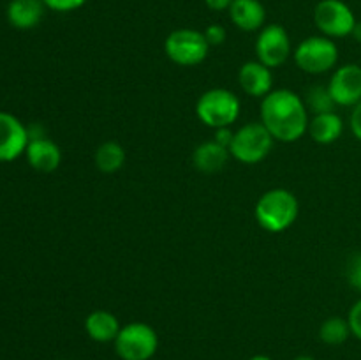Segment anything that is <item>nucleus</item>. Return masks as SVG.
Wrapping results in <instances>:
<instances>
[{
  "mask_svg": "<svg viewBox=\"0 0 361 360\" xmlns=\"http://www.w3.org/2000/svg\"><path fill=\"white\" fill-rule=\"evenodd\" d=\"M233 136H235V133H233L229 127H219V129H215L214 140L217 141L219 145H222V147L229 148V145H231L233 141Z\"/></svg>",
  "mask_w": 361,
  "mask_h": 360,
  "instance_id": "nucleus-27",
  "label": "nucleus"
},
{
  "mask_svg": "<svg viewBox=\"0 0 361 360\" xmlns=\"http://www.w3.org/2000/svg\"><path fill=\"white\" fill-rule=\"evenodd\" d=\"M46 9H51L55 13H71L87 4V0H42Z\"/></svg>",
  "mask_w": 361,
  "mask_h": 360,
  "instance_id": "nucleus-23",
  "label": "nucleus"
},
{
  "mask_svg": "<svg viewBox=\"0 0 361 360\" xmlns=\"http://www.w3.org/2000/svg\"><path fill=\"white\" fill-rule=\"evenodd\" d=\"M307 108H310V112L314 115H319V113H328L335 109V101L331 97L328 87H323V85H316V87L309 88L307 92Z\"/></svg>",
  "mask_w": 361,
  "mask_h": 360,
  "instance_id": "nucleus-21",
  "label": "nucleus"
},
{
  "mask_svg": "<svg viewBox=\"0 0 361 360\" xmlns=\"http://www.w3.org/2000/svg\"><path fill=\"white\" fill-rule=\"evenodd\" d=\"M30 141L28 127L7 112H0V162L16 161Z\"/></svg>",
  "mask_w": 361,
  "mask_h": 360,
  "instance_id": "nucleus-11",
  "label": "nucleus"
},
{
  "mask_svg": "<svg viewBox=\"0 0 361 360\" xmlns=\"http://www.w3.org/2000/svg\"><path fill=\"white\" fill-rule=\"evenodd\" d=\"M228 13L233 25L243 32L261 30L267 21V9L259 0H233Z\"/></svg>",
  "mask_w": 361,
  "mask_h": 360,
  "instance_id": "nucleus-14",
  "label": "nucleus"
},
{
  "mask_svg": "<svg viewBox=\"0 0 361 360\" xmlns=\"http://www.w3.org/2000/svg\"><path fill=\"white\" fill-rule=\"evenodd\" d=\"M120 321L113 313L104 309L92 311L87 318H85V332L88 337L95 342H113L120 332Z\"/></svg>",
  "mask_w": 361,
  "mask_h": 360,
  "instance_id": "nucleus-17",
  "label": "nucleus"
},
{
  "mask_svg": "<svg viewBox=\"0 0 361 360\" xmlns=\"http://www.w3.org/2000/svg\"><path fill=\"white\" fill-rule=\"evenodd\" d=\"M295 360H316V359H314V356H310V355H300V356H296Z\"/></svg>",
  "mask_w": 361,
  "mask_h": 360,
  "instance_id": "nucleus-31",
  "label": "nucleus"
},
{
  "mask_svg": "<svg viewBox=\"0 0 361 360\" xmlns=\"http://www.w3.org/2000/svg\"><path fill=\"white\" fill-rule=\"evenodd\" d=\"M300 203L295 194L282 187L267 191L257 200L254 215L264 232L282 233L291 228L298 219Z\"/></svg>",
  "mask_w": 361,
  "mask_h": 360,
  "instance_id": "nucleus-2",
  "label": "nucleus"
},
{
  "mask_svg": "<svg viewBox=\"0 0 361 360\" xmlns=\"http://www.w3.org/2000/svg\"><path fill=\"white\" fill-rule=\"evenodd\" d=\"M349 122H351V131L353 134H355V138L361 141V101L353 108L351 120H349Z\"/></svg>",
  "mask_w": 361,
  "mask_h": 360,
  "instance_id": "nucleus-26",
  "label": "nucleus"
},
{
  "mask_svg": "<svg viewBox=\"0 0 361 360\" xmlns=\"http://www.w3.org/2000/svg\"><path fill=\"white\" fill-rule=\"evenodd\" d=\"M240 99L228 88H210L203 92L196 102V115L212 129L231 127L240 116Z\"/></svg>",
  "mask_w": 361,
  "mask_h": 360,
  "instance_id": "nucleus-3",
  "label": "nucleus"
},
{
  "mask_svg": "<svg viewBox=\"0 0 361 360\" xmlns=\"http://www.w3.org/2000/svg\"><path fill=\"white\" fill-rule=\"evenodd\" d=\"M25 155H27L28 164L35 172L41 173L55 172L60 166V162H62V150H60V147L46 136L30 138Z\"/></svg>",
  "mask_w": 361,
  "mask_h": 360,
  "instance_id": "nucleus-13",
  "label": "nucleus"
},
{
  "mask_svg": "<svg viewBox=\"0 0 361 360\" xmlns=\"http://www.w3.org/2000/svg\"><path fill=\"white\" fill-rule=\"evenodd\" d=\"M274 136L261 122H249L240 127L229 145V154L242 164H257L270 154Z\"/></svg>",
  "mask_w": 361,
  "mask_h": 360,
  "instance_id": "nucleus-5",
  "label": "nucleus"
},
{
  "mask_svg": "<svg viewBox=\"0 0 361 360\" xmlns=\"http://www.w3.org/2000/svg\"><path fill=\"white\" fill-rule=\"evenodd\" d=\"M356 16L344 0H321L314 9V23L321 35L330 39H342L353 34Z\"/></svg>",
  "mask_w": 361,
  "mask_h": 360,
  "instance_id": "nucleus-8",
  "label": "nucleus"
},
{
  "mask_svg": "<svg viewBox=\"0 0 361 360\" xmlns=\"http://www.w3.org/2000/svg\"><path fill=\"white\" fill-rule=\"evenodd\" d=\"M328 90L337 106L355 108L361 101V66L345 64L337 67L331 74Z\"/></svg>",
  "mask_w": 361,
  "mask_h": 360,
  "instance_id": "nucleus-10",
  "label": "nucleus"
},
{
  "mask_svg": "<svg viewBox=\"0 0 361 360\" xmlns=\"http://www.w3.org/2000/svg\"><path fill=\"white\" fill-rule=\"evenodd\" d=\"M229 157V148L222 147L217 141H204L200 143L192 152V164L201 173H217L226 168Z\"/></svg>",
  "mask_w": 361,
  "mask_h": 360,
  "instance_id": "nucleus-16",
  "label": "nucleus"
},
{
  "mask_svg": "<svg viewBox=\"0 0 361 360\" xmlns=\"http://www.w3.org/2000/svg\"><path fill=\"white\" fill-rule=\"evenodd\" d=\"M348 321L349 327H351V334L355 335L358 341H361V299L356 300V302L353 304L351 309H349Z\"/></svg>",
  "mask_w": 361,
  "mask_h": 360,
  "instance_id": "nucleus-25",
  "label": "nucleus"
},
{
  "mask_svg": "<svg viewBox=\"0 0 361 360\" xmlns=\"http://www.w3.org/2000/svg\"><path fill=\"white\" fill-rule=\"evenodd\" d=\"M293 46L288 30L279 23L264 25L256 39V55L270 69L281 67L291 56Z\"/></svg>",
  "mask_w": 361,
  "mask_h": 360,
  "instance_id": "nucleus-9",
  "label": "nucleus"
},
{
  "mask_svg": "<svg viewBox=\"0 0 361 360\" xmlns=\"http://www.w3.org/2000/svg\"><path fill=\"white\" fill-rule=\"evenodd\" d=\"M307 133L316 143L331 145L344 133V120L335 112L319 113V115H314V119L309 122Z\"/></svg>",
  "mask_w": 361,
  "mask_h": 360,
  "instance_id": "nucleus-18",
  "label": "nucleus"
},
{
  "mask_svg": "<svg viewBox=\"0 0 361 360\" xmlns=\"http://www.w3.org/2000/svg\"><path fill=\"white\" fill-rule=\"evenodd\" d=\"M126 148L118 141H104L97 147L94 154L95 166L102 173H116L126 164Z\"/></svg>",
  "mask_w": 361,
  "mask_h": 360,
  "instance_id": "nucleus-19",
  "label": "nucleus"
},
{
  "mask_svg": "<svg viewBox=\"0 0 361 360\" xmlns=\"http://www.w3.org/2000/svg\"><path fill=\"white\" fill-rule=\"evenodd\" d=\"M63 360H71V359H63Z\"/></svg>",
  "mask_w": 361,
  "mask_h": 360,
  "instance_id": "nucleus-32",
  "label": "nucleus"
},
{
  "mask_svg": "<svg viewBox=\"0 0 361 360\" xmlns=\"http://www.w3.org/2000/svg\"><path fill=\"white\" fill-rule=\"evenodd\" d=\"M44 9L42 0H11L7 4L6 16L11 27L18 30H30L41 23Z\"/></svg>",
  "mask_w": 361,
  "mask_h": 360,
  "instance_id": "nucleus-15",
  "label": "nucleus"
},
{
  "mask_svg": "<svg viewBox=\"0 0 361 360\" xmlns=\"http://www.w3.org/2000/svg\"><path fill=\"white\" fill-rule=\"evenodd\" d=\"M210 44L203 32L194 28H176L166 37L164 53L180 67H196L208 56Z\"/></svg>",
  "mask_w": 361,
  "mask_h": 360,
  "instance_id": "nucleus-6",
  "label": "nucleus"
},
{
  "mask_svg": "<svg viewBox=\"0 0 361 360\" xmlns=\"http://www.w3.org/2000/svg\"><path fill=\"white\" fill-rule=\"evenodd\" d=\"M348 282L351 284V288H355L356 292L361 293V253L355 254V256L349 260L348 263Z\"/></svg>",
  "mask_w": 361,
  "mask_h": 360,
  "instance_id": "nucleus-22",
  "label": "nucleus"
},
{
  "mask_svg": "<svg viewBox=\"0 0 361 360\" xmlns=\"http://www.w3.org/2000/svg\"><path fill=\"white\" fill-rule=\"evenodd\" d=\"M113 344L120 360H150L157 353L159 335L148 323L133 321L120 328Z\"/></svg>",
  "mask_w": 361,
  "mask_h": 360,
  "instance_id": "nucleus-4",
  "label": "nucleus"
},
{
  "mask_svg": "<svg viewBox=\"0 0 361 360\" xmlns=\"http://www.w3.org/2000/svg\"><path fill=\"white\" fill-rule=\"evenodd\" d=\"M204 4H207L208 9L221 13V11H229L233 0H204Z\"/></svg>",
  "mask_w": 361,
  "mask_h": 360,
  "instance_id": "nucleus-28",
  "label": "nucleus"
},
{
  "mask_svg": "<svg viewBox=\"0 0 361 360\" xmlns=\"http://www.w3.org/2000/svg\"><path fill=\"white\" fill-rule=\"evenodd\" d=\"M249 360H271V359L267 355H254V356H250Z\"/></svg>",
  "mask_w": 361,
  "mask_h": 360,
  "instance_id": "nucleus-30",
  "label": "nucleus"
},
{
  "mask_svg": "<svg viewBox=\"0 0 361 360\" xmlns=\"http://www.w3.org/2000/svg\"><path fill=\"white\" fill-rule=\"evenodd\" d=\"M351 327L348 318L331 316L319 327V339L328 346H341L351 337Z\"/></svg>",
  "mask_w": 361,
  "mask_h": 360,
  "instance_id": "nucleus-20",
  "label": "nucleus"
},
{
  "mask_svg": "<svg viewBox=\"0 0 361 360\" xmlns=\"http://www.w3.org/2000/svg\"><path fill=\"white\" fill-rule=\"evenodd\" d=\"M353 37L356 39V41L358 42H361V21H356V25H355V30H353Z\"/></svg>",
  "mask_w": 361,
  "mask_h": 360,
  "instance_id": "nucleus-29",
  "label": "nucleus"
},
{
  "mask_svg": "<svg viewBox=\"0 0 361 360\" xmlns=\"http://www.w3.org/2000/svg\"><path fill=\"white\" fill-rule=\"evenodd\" d=\"M293 55L303 73L323 74L337 66L338 46L326 35H310L296 46Z\"/></svg>",
  "mask_w": 361,
  "mask_h": 360,
  "instance_id": "nucleus-7",
  "label": "nucleus"
},
{
  "mask_svg": "<svg viewBox=\"0 0 361 360\" xmlns=\"http://www.w3.org/2000/svg\"><path fill=\"white\" fill-rule=\"evenodd\" d=\"M261 124L275 141L293 143L309 131V108L296 92L279 88L264 95L261 101Z\"/></svg>",
  "mask_w": 361,
  "mask_h": 360,
  "instance_id": "nucleus-1",
  "label": "nucleus"
},
{
  "mask_svg": "<svg viewBox=\"0 0 361 360\" xmlns=\"http://www.w3.org/2000/svg\"><path fill=\"white\" fill-rule=\"evenodd\" d=\"M203 35L204 39H207V42L210 46H221L222 42L226 41V28L222 27V25L219 23H212L208 25L207 28L203 30Z\"/></svg>",
  "mask_w": 361,
  "mask_h": 360,
  "instance_id": "nucleus-24",
  "label": "nucleus"
},
{
  "mask_svg": "<svg viewBox=\"0 0 361 360\" xmlns=\"http://www.w3.org/2000/svg\"><path fill=\"white\" fill-rule=\"evenodd\" d=\"M238 83L247 95L264 97L274 87V74L270 67L261 64L259 60H249L238 71Z\"/></svg>",
  "mask_w": 361,
  "mask_h": 360,
  "instance_id": "nucleus-12",
  "label": "nucleus"
}]
</instances>
